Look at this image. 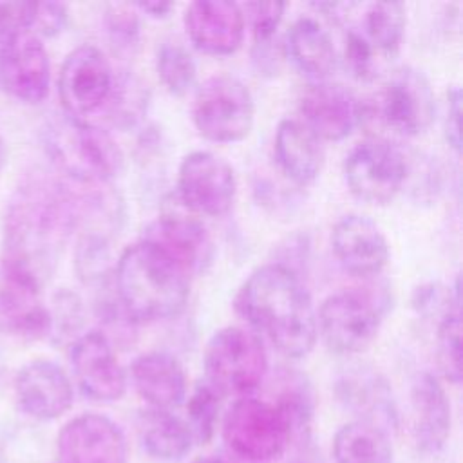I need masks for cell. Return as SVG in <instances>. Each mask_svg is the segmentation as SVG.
Masks as SVG:
<instances>
[{
    "instance_id": "cell-1",
    "label": "cell",
    "mask_w": 463,
    "mask_h": 463,
    "mask_svg": "<svg viewBox=\"0 0 463 463\" xmlns=\"http://www.w3.org/2000/svg\"><path fill=\"white\" fill-rule=\"evenodd\" d=\"M72 222V197L61 184L43 177L22 183L4 215L2 271L27 275L43 284L54 251Z\"/></svg>"
},
{
    "instance_id": "cell-2",
    "label": "cell",
    "mask_w": 463,
    "mask_h": 463,
    "mask_svg": "<svg viewBox=\"0 0 463 463\" xmlns=\"http://www.w3.org/2000/svg\"><path fill=\"white\" fill-rule=\"evenodd\" d=\"M237 313L288 358H304L317 342V311L298 275L284 264L253 269L233 297Z\"/></svg>"
},
{
    "instance_id": "cell-3",
    "label": "cell",
    "mask_w": 463,
    "mask_h": 463,
    "mask_svg": "<svg viewBox=\"0 0 463 463\" xmlns=\"http://www.w3.org/2000/svg\"><path fill=\"white\" fill-rule=\"evenodd\" d=\"M192 273L150 241L125 248L114 268L116 298L132 322L177 317L190 295Z\"/></svg>"
},
{
    "instance_id": "cell-4",
    "label": "cell",
    "mask_w": 463,
    "mask_h": 463,
    "mask_svg": "<svg viewBox=\"0 0 463 463\" xmlns=\"http://www.w3.org/2000/svg\"><path fill=\"white\" fill-rule=\"evenodd\" d=\"M52 165L81 184H103L123 168V150L101 127L72 116H60L42 130Z\"/></svg>"
},
{
    "instance_id": "cell-5",
    "label": "cell",
    "mask_w": 463,
    "mask_h": 463,
    "mask_svg": "<svg viewBox=\"0 0 463 463\" xmlns=\"http://www.w3.org/2000/svg\"><path fill=\"white\" fill-rule=\"evenodd\" d=\"M389 307V289L378 284L347 288L324 298L317 313V331L331 351L354 354L376 338Z\"/></svg>"
},
{
    "instance_id": "cell-6",
    "label": "cell",
    "mask_w": 463,
    "mask_h": 463,
    "mask_svg": "<svg viewBox=\"0 0 463 463\" xmlns=\"http://www.w3.org/2000/svg\"><path fill=\"white\" fill-rule=\"evenodd\" d=\"M206 383L221 396H248L264 380L268 354L260 336L239 326L217 329L204 349Z\"/></svg>"
},
{
    "instance_id": "cell-7",
    "label": "cell",
    "mask_w": 463,
    "mask_h": 463,
    "mask_svg": "<svg viewBox=\"0 0 463 463\" xmlns=\"http://www.w3.org/2000/svg\"><path fill=\"white\" fill-rule=\"evenodd\" d=\"M222 439L230 452L244 461L264 463L286 450L293 430L277 403L242 396L222 418Z\"/></svg>"
},
{
    "instance_id": "cell-8",
    "label": "cell",
    "mask_w": 463,
    "mask_h": 463,
    "mask_svg": "<svg viewBox=\"0 0 463 463\" xmlns=\"http://www.w3.org/2000/svg\"><path fill=\"white\" fill-rule=\"evenodd\" d=\"M255 118V103L248 85L230 74L215 72L195 90L192 119L201 136L215 143L246 137Z\"/></svg>"
},
{
    "instance_id": "cell-9",
    "label": "cell",
    "mask_w": 463,
    "mask_h": 463,
    "mask_svg": "<svg viewBox=\"0 0 463 463\" xmlns=\"http://www.w3.org/2000/svg\"><path fill=\"white\" fill-rule=\"evenodd\" d=\"M349 190L362 201L385 204L396 197L407 177L402 150L387 137L373 136L358 141L344 161Z\"/></svg>"
},
{
    "instance_id": "cell-10",
    "label": "cell",
    "mask_w": 463,
    "mask_h": 463,
    "mask_svg": "<svg viewBox=\"0 0 463 463\" xmlns=\"http://www.w3.org/2000/svg\"><path fill=\"white\" fill-rule=\"evenodd\" d=\"M112 83V67L99 47L92 43L74 47L58 72V96L63 112L85 119L105 107Z\"/></svg>"
},
{
    "instance_id": "cell-11",
    "label": "cell",
    "mask_w": 463,
    "mask_h": 463,
    "mask_svg": "<svg viewBox=\"0 0 463 463\" xmlns=\"http://www.w3.org/2000/svg\"><path fill=\"white\" fill-rule=\"evenodd\" d=\"M177 194L181 203L203 215H224L237 194L232 165L210 150L186 154L177 168Z\"/></svg>"
},
{
    "instance_id": "cell-12",
    "label": "cell",
    "mask_w": 463,
    "mask_h": 463,
    "mask_svg": "<svg viewBox=\"0 0 463 463\" xmlns=\"http://www.w3.org/2000/svg\"><path fill=\"white\" fill-rule=\"evenodd\" d=\"M376 112L398 134L416 136L427 130L434 119L436 99L425 72L409 65L392 71L380 90Z\"/></svg>"
},
{
    "instance_id": "cell-13",
    "label": "cell",
    "mask_w": 463,
    "mask_h": 463,
    "mask_svg": "<svg viewBox=\"0 0 463 463\" xmlns=\"http://www.w3.org/2000/svg\"><path fill=\"white\" fill-rule=\"evenodd\" d=\"M0 85L22 103L36 105L47 98L51 61L42 38L29 31L0 38Z\"/></svg>"
},
{
    "instance_id": "cell-14",
    "label": "cell",
    "mask_w": 463,
    "mask_h": 463,
    "mask_svg": "<svg viewBox=\"0 0 463 463\" xmlns=\"http://www.w3.org/2000/svg\"><path fill=\"white\" fill-rule=\"evenodd\" d=\"M71 367L80 391L94 402H116L127 391V374L103 331H89L71 342Z\"/></svg>"
},
{
    "instance_id": "cell-15",
    "label": "cell",
    "mask_w": 463,
    "mask_h": 463,
    "mask_svg": "<svg viewBox=\"0 0 463 463\" xmlns=\"http://www.w3.org/2000/svg\"><path fill=\"white\" fill-rule=\"evenodd\" d=\"M60 463H127L123 430L107 416L85 412L69 420L58 432Z\"/></svg>"
},
{
    "instance_id": "cell-16",
    "label": "cell",
    "mask_w": 463,
    "mask_h": 463,
    "mask_svg": "<svg viewBox=\"0 0 463 463\" xmlns=\"http://www.w3.org/2000/svg\"><path fill=\"white\" fill-rule=\"evenodd\" d=\"M13 387L20 411L40 421L63 416L74 400L69 374L60 364L49 358H36L22 365Z\"/></svg>"
},
{
    "instance_id": "cell-17",
    "label": "cell",
    "mask_w": 463,
    "mask_h": 463,
    "mask_svg": "<svg viewBox=\"0 0 463 463\" xmlns=\"http://www.w3.org/2000/svg\"><path fill=\"white\" fill-rule=\"evenodd\" d=\"M331 246L338 262L353 275H376L389 260V242L382 228L362 213H347L335 222Z\"/></svg>"
},
{
    "instance_id": "cell-18",
    "label": "cell",
    "mask_w": 463,
    "mask_h": 463,
    "mask_svg": "<svg viewBox=\"0 0 463 463\" xmlns=\"http://www.w3.org/2000/svg\"><path fill=\"white\" fill-rule=\"evenodd\" d=\"M190 42L210 54H232L244 38L242 7L232 0H195L183 14Z\"/></svg>"
},
{
    "instance_id": "cell-19",
    "label": "cell",
    "mask_w": 463,
    "mask_h": 463,
    "mask_svg": "<svg viewBox=\"0 0 463 463\" xmlns=\"http://www.w3.org/2000/svg\"><path fill=\"white\" fill-rule=\"evenodd\" d=\"M304 125L318 137L338 141L349 136L360 118V103L342 83L315 81L298 99Z\"/></svg>"
},
{
    "instance_id": "cell-20",
    "label": "cell",
    "mask_w": 463,
    "mask_h": 463,
    "mask_svg": "<svg viewBox=\"0 0 463 463\" xmlns=\"http://www.w3.org/2000/svg\"><path fill=\"white\" fill-rule=\"evenodd\" d=\"M143 239L170 253L190 273L204 271L213 259V242L206 226L188 213L163 212L146 226Z\"/></svg>"
},
{
    "instance_id": "cell-21",
    "label": "cell",
    "mask_w": 463,
    "mask_h": 463,
    "mask_svg": "<svg viewBox=\"0 0 463 463\" xmlns=\"http://www.w3.org/2000/svg\"><path fill=\"white\" fill-rule=\"evenodd\" d=\"M42 284L31 277L2 271L0 327L20 340L51 336V309L40 300Z\"/></svg>"
},
{
    "instance_id": "cell-22",
    "label": "cell",
    "mask_w": 463,
    "mask_h": 463,
    "mask_svg": "<svg viewBox=\"0 0 463 463\" xmlns=\"http://www.w3.org/2000/svg\"><path fill=\"white\" fill-rule=\"evenodd\" d=\"M130 380L137 394L152 409L170 411L186 398V374L175 356L166 351L139 354L130 365Z\"/></svg>"
},
{
    "instance_id": "cell-23",
    "label": "cell",
    "mask_w": 463,
    "mask_h": 463,
    "mask_svg": "<svg viewBox=\"0 0 463 463\" xmlns=\"http://www.w3.org/2000/svg\"><path fill=\"white\" fill-rule=\"evenodd\" d=\"M411 405L418 449L427 454L439 452L450 434V402L434 374L420 373L414 378Z\"/></svg>"
},
{
    "instance_id": "cell-24",
    "label": "cell",
    "mask_w": 463,
    "mask_h": 463,
    "mask_svg": "<svg viewBox=\"0 0 463 463\" xmlns=\"http://www.w3.org/2000/svg\"><path fill=\"white\" fill-rule=\"evenodd\" d=\"M273 150L282 172L298 184L315 181L324 166L322 141L300 119L279 121Z\"/></svg>"
},
{
    "instance_id": "cell-25",
    "label": "cell",
    "mask_w": 463,
    "mask_h": 463,
    "mask_svg": "<svg viewBox=\"0 0 463 463\" xmlns=\"http://www.w3.org/2000/svg\"><path fill=\"white\" fill-rule=\"evenodd\" d=\"M286 49L295 65L317 81L326 80L338 61L329 31L313 16H300L291 24L286 34Z\"/></svg>"
},
{
    "instance_id": "cell-26",
    "label": "cell",
    "mask_w": 463,
    "mask_h": 463,
    "mask_svg": "<svg viewBox=\"0 0 463 463\" xmlns=\"http://www.w3.org/2000/svg\"><path fill=\"white\" fill-rule=\"evenodd\" d=\"M136 430L141 447L156 459L177 461L184 458L194 445L184 420L170 411L145 409L136 416Z\"/></svg>"
},
{
    "instance_id": "cell-27",
    "label": "cell",
    "mask_w": 463,
    "mask_h": 463,
    "mask_svg": "<svg viewBox=\"0 0 463 463\" xmlns=\"http://www.w3.org/2000/svg\"><path fill=\"white\" fill-rule=\"evenodd\" d=\"M335 463H392V447L387 430L354 420L342 425L333 439Z\"/></svg>"
},
{
    "instance_id": "cell-28",
    "label": "cell",
    "mask_w": 463,
    "mask_h": 463,
    "mask_svg": "<svg viewBox=\"0 0 463 463\" xmlns=\"http://www.w3.org/2000/svg\"><path fill=\"white\" fill-rule=\"evenodd\" d=\"M362 13L356 27L373 49L383 58H391L403 38L405 7L400 2H371L360 5Z\"/></svg>"
},
{
    "instance_id": "cell-29",
    "label": "cell",
    "mask_w": 463,
    "mask_h": 463,
    "mask_svg": "<svg viewBox=\"0 0 463 463\" xmlns=\"http://www.w3.org/2000/svg\"><path fill=\"white\" fill-rule=\"evenodd\" d=\"M345 400L360 414V420L382 427V423L394 421V407L391 402V392L385 382L374 374H362L351 378L345 383ZM383 429V427H382Z\"/></svg>"
},
{
    "instance_id": "cell-30",
    "label": "cell",
    "mask_w": 463,
    "mask_h": 463,
    "mask_svg": "<svg viewBox=\"0 0 463 463\" xmlns=\"http://www.w3.org/2000/svg\"><path fill=\"white\" fill-rule=\"evenodd\" d=\"M156 69L161 83L174 96L186 94L197 78V65L190 51L179 42H163L156 54Z\"/></svg>"
},
{
    "instance_id": "cell-31",
    "label": "cell",
    "mask_w": 463,
    "mask_h": 463,
    "mask_svg": "<svg viewBox=\"0 0 463 463\" xmlns=\"http://www.w3.org/2000/svg\"><path fill=\"white\" fill-rule=\"evenodd\" d=\"M221 394L206 382H199L186 402V425L194 443L204 445L213 438L221 411Z\"/></svg>"
},
{
    "instance_id": "cell-32",
    "label": "cell",
    "mask_w": 463,
    "mask_h": 463,
    "mask_svg": "<svg viewBox=\"0 0 463 463\" xmlns=\"http://www.w3.org/2000/svg\"><path fill=\"white\" fill-rule=\"evenodd\" d=\"M105 105L109 107V116L114 125L130 127L145 112V107H146L145 89L139 83V80L134 76L114 74L112 90Z\"/></svg>"
},
{
    "instance_id": "cell-33",
    "label": "cell",
    "mask_w": 463,
    "mask_h": 463,
    "mask_svg": "<svg viewBox=\"0 0 463 463\" xmlns=\"http://www.w3.org/2000/svg\"><path fill=\"white\" fill-rule=\"evenodd\" d=\"M461 320L459 311H450L438 324V365L443 376L459 383L461 380Z\"/></svg>"
},
{
    "instance_id": "cell-34",
    "label": "cell",
    "mask_w": 463,
    "mask_h": 463,
    "mask_svg": "<svg viewBox=\"0 0 463 463\" xmlns=\"http://www.w3.org/2000/svg\"><path fill=\"white\" fill-rule=\"evenodd\" d=\"M344 61L353 76L358 80H373L383 65V58L373 49V45L362 36V33L349 25L344 34Z\"/></svg>"
},
{
    "instance_id": "cell-35",
    "label": "cell",
    "mask_w": 463,
    "mask_h": 463,
    "mask_svg": "<svg viewBox=\"0 0 463 463\" xmlns=\"http://www.w3.org/2000/svg\"><path fill=\"white\" fill-rule=\"evenodd\" d=\"M109 266V244L103 235L87 233L76 248V269L85 282L99 280Z\"/></svg>"
},
{
    "instance_id": "cell-36",
    "label": "cell",
    "mask_w": 463,
    "mask_h": 463,
    "mask_svg": "<svg viewBox=\"0 0 463 463\" xmlns=\"http://www.w3.org/2000/svg\"><path fill=\"white\" fill-rule=\"evenodd\" d=\"M105 24L109 34L119 51H132L139 42V20L134 7L127 4H112L107 9Z\"/></svg>"
},
{
    "instance_id": "cell-37",
    "label": "cell",
    "mask_w": 463,
    "mask_h": 463,
    "mask_svg": "<svg viewBox=\"0 0 463 463\" xmlns=\"http://www.w3.org/2000/svg\"><path fill=\"white\" fill-rule=\"evenodd\" d=\"M81 326V300L71 291H60L54 297L51 311V335L58 338L72 336Z\"/></svg>"
},
{
    "instance_id": "cell-38",
    "label": "cell",
    "mask_w": 463,
    "mask_h": 463,
    "mask_svg": "<svg viewBox=\"0 0 463 463\" xmlns=\"http://www.w3.org/2000/svg\"><path fill=\"white\" fill-rule=\"evenodd\" d=\"M286 4L279 0L271 2H250L246 4V11L250 13L251 33L255 43L268 42L277 33V27L284 16Z\"/></svg>"
},
{
    "instance_id": "cell-39",
    "label": "cell",
    "mask_w": 463,
    "mask_h": 463,
    "mask_svg": "<svg viewBox=\"0 0 463 463\" xmlns=\"http://www.w3.org/2000/svg\"><path fill=\"white\" fill-rule=\"evenodd\" d=\"M69 11L61 2H36L34 5V22L31 33L38 38L56 36L67 25Z\"/></svg>"
},
{
    "instance_id": "cell-40",
    "label": "cell",
    "mask_w": 463,
    "mask_h": 463,
    "mask_svg": "<svg viewBox=\"0 0 463 463\" xmlns=\"http://www.w3.org/2000/svg\"><path fill=\"white\" fill-rule=\"evenodd\" d=\"M445 137L449 145L459 152L461 148V90L452 85L447 90V110H445Z\"/></svg>"
},
{
    "instance_id": "cell-41",
    "label": "cell",
    "mask_w": 463,
    "mask_h": 463,
    "mask_svg": "<svg viewBox=\"0 0 463 463\" xmlns=\"http://www.w3.org/2000/svg\"><path fill=\"white\" fill-rule=\"evenodd\" d=\"M136 7L141 9L143 13L150 14V16H165V14L170 13L174 4L165 2V0H145V2H137Z\"/></svg>"
},
{
    "instance_id": "cell-42",
    "label": "cell",
    "mask_w": 463,
    "mask_h": 463,
    "mask_svg": "<svg viewBox=\"0 0 463 463\" xmlns=\"http://www.w3.org/2000/svg\"><path fill=\"white\" fill-rule=\"evenodd\" d=\"M288 463H326V459L311 445L300 441L298 450Z\"/></svg>"
},
{
    "instance_id": "cell-43",
    "label": "cell",
    "mask_w": 463,
    "mask_h": 463,
    "mask_svg": "<svg viewBox=\"0 0 463 463\" xmlns=\"http://www.w3.org/2000/svg\"><path fill=\"white\" fill-rule=\"evenodd\" d=\"M4 165H5V145H4V139L0 136V170L4 168Z\"/></svg>"
},
{
    "instance_id": "cell-44",
    "label": "cell",
    "mask_w": 463,
    "mask_h": 463,
    "mask_svg": "<svg viewBox=\"0 0 463 463\" xmlns=\"http://www.w3.org/2000/svg\"><path fill=\"white\" fill-rule=\"evenodd\" d=\"M192 463H224V461L217 459V458H197Z\"/></svg>"
}]
</instances>
